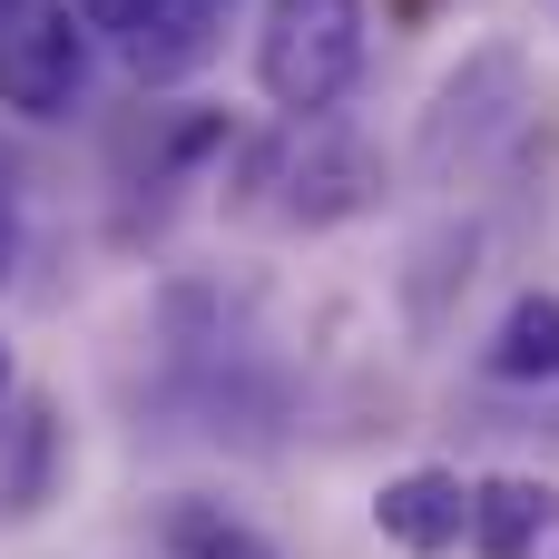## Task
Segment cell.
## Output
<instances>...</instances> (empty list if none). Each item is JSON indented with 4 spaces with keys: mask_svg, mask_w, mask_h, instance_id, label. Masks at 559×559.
I'll return each mask as SVG.
<instances>
[{
    "mask_svg": "<svg viewBox=\"0 0 559 559\" xmlns=\"http://www.w3.org/2000/svg\"><path fill=\"white\" fill-rule=\"evenodd\" d=\"M550 521H559V501L540 481H521V472H501V481L472 491V550L481 559H531L550 540Z\"/></svg>",
    "mask_w": 559,
    "mask_h": 559,
    "instance_id": "cell-6",
    "label": "cell"
},
{
    "mask_svg": "<svg viewBox=\"0 0 559 559\" xmlns=\"http://www.w3.org/2000/svg\"><path fill=\"white\" fill-rule=\"evenodd\" d=\"M49 452H59V413L20 403L10 413V462H0V521H29L49 501Z\"/></svg>",
    "mask_w": 559,
    "mask_h": 559,
    "instance_id": "cell-9",
    "label": "cell"
},
{
    "mask_svg": "<svg viewBox=\"0 0 559 559\" xmlns=\"http://www.w3.org/2000/svg\"><path fill=\"white\" fill-rule=\"evenodd\" d=\"M511 118H521V49H472V59L432 88V108H423V138H413L423 177L472 167V157L511 128Z\"/></svg>",
    "mask_w": 559,
    "mask_h": 559,
    "instance_id": "cell-4",
    "label": "cell"
},
{
    "mask_svg": "<svg viewBox=\"0 0 559 559\" xmlns=\"http://www.w3.org/2000/svg\"><path fill=\"white\" fill-rule=\"evenodd\" d=\"M88 98V10L20 0L0 20V108L10 118H69Z\"/></svg>",
    "mask_w": 559,
    "mask_h": 559,
    "instance_id": "cell-3",
    "label": "cell"
},
{
    "mask_svg": "<svg viewBox=\"0 0 559 559\" xmlns=\"http://www.w3.org/2000/svg\"><path fill=\"white\" fill-rule=\"evenodd\" d=\"M206 10H216V0H167L147 29H128L138 79H177V69H197V59H206Z\"/></svg>",
    "mask_w": 559,
    "mask_h": 559,
    "instance_id": "cell-10",
    "label": "cell"
},
{
    "mask_svg": "<svg viewBox=\"0 0 559 559\" xmlns=\"http://www.w3.org/2000/svg\"><path fill=\"white\" fill-rule=\"evenodd\" d=\"M10 10H20V0H0V20H10Z\"/></svg>",
    "mask_w": 559,
    "mask_h": 559,
    "instance_id": "cell-14",
    "label": "cell"
},
{
    "mask_svg": "<svg viewBox=\"0 0 559 559\" xmlns=\"http://www.w3.org/2000/svg\"><path fill=\"white\" fill-rule=\"evenodd\" d=\"M157 540H167V559H275V540L255 521H236L226 501H167Z\"/></svg>",
    "mask_w": 559,
    "mask_h": 559,
    "instance_id": "cell-8",
    "label": "cell"
},
{
    "mask_svg": "<svg viewBox=\"0 0 559 559\" xmlns=\"http://www.w3.org/2000/svg\"><path fill=\"white\" fill-rule=\"evenodd\" d=\"M10 246H20V216H10V187H0V275H10Z\"/></svg>",
    "mask_w": 559,
    "mask_h": 559,
    "instance_id": "cell-12",
    "label": "cell"
},
{
    "mask_svg": "<svg viewBox=\"0 0 559 559\" xmlns=\"http://www.w3.org/2000/svg\"><path fill=\"white\" fill-rule=\"evenodd\" d=\"M481 364H491L501 383H559V295H521V305L491 324Z\"/></svg>",
    "mask_w": 559,
    "mask_h": 559,
    "instance_id": "cell-7",
    "label": "cell"
},
{
    "mask_svg": "<svg viewBox=\"0 0 559 559\" xmlns=\"http://www.w3.org/2000/svg\"><path fill=\"white\" fill-rule=\"evenodd\" d=\"M373 531H383L393 550H413V559L462 550V540H472V481H462V472H403V481H383Z\"/></svg>",
    "mask_w": 559,
    "mask_h": 559,
    "instance_id": "cell-5",
    "label": "cell"
},
{
    "mask_svg": "<svg viewBox=\"0 0 559 559\" xmlns=\"http://www.w3.org/2000/svg\"><path fill=\"white\" fill-rule=\"evenodd\" d=\"M79 10H88V29H118V39H128V29H147L167 0H79Z\"/></svg>",
    "mask_w": 559,
    "mask_h": 559,
    "instance_id": "cell-11",
    "label": "cell"
},
{
    "mask_svg": "<svg viewBox=\"0 0 559 559\" xmlns=\"http://www.w3.org/2000/svg\"><path fill=\"white\" fill-rule=\"evenodd\" d=\"M0 403H10V354H0Z\"/></svg>",
    "mask_w": 559,
    "mask_h": 559,
    "instance_id": "cell-13",
    "label": "cell"
},
{
    "mask_svg": "<svg viewBox=\"0 0 559 559\" xmlns=\"http://www.w3.org/2000/svg\"><path fill=\"white\" fill-rule=\"evenodd\" d=\"M255 187H285L275 197L285 226H344V216L383 206V157L334 118H295V138L255 147ZM255 187H246V206H255Z\"/></svg>",
    "mask_w": 559,
    "mask_h": 559,
    "instance_id": "cell-2",
    "label": "cell"
},
{
    "mask_svg": "<svg viewBox=\"0 0 559 559\" xmlns=\"http://www.w3.org/2000/svg\"><path fill=\"white\" fill-rule=\"evenodd\" d=\"M364 79V0H275L255 29V88L285 118H324Z\"/></svg>",
    "mask_w": 559,
    "mask_h": 559,
    "instance_id": "cell-1",
    "label": "cell"
}]
</instances>
